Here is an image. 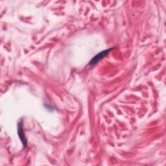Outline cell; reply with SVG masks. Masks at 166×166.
<instances>
[{
  "label": "cell",
  "mask_w": 166,
  "mask_h": 166,
  "mask_svg": "<svg viewBox=\"0 0 166 166\" xmlns=\"http://www.w3.org/2000/svg\"><path fill=\"white\" fill-rule=\"evenodd\" d=\"M112 49H106V50H105V51H103L101 53H98L97 55H96L93 58V59H92V61H90V65H93V64H97V62H99L101 60L103 59V58L109 53L111 50Z\"/></svg>",
  "instance_id": "obj_1"
},
{
  "label": "cell",
  "mask_w": 166,
  "mask_h": 166,
  "mask_svg": "<svg viewBox=\"0 0 166 166\" xmlns=\"http://www.w3.org/2000/svg\"><path fill=\"white\" fill-rule=\"evenodd\" d=\"M18 133L19 135L20 138L24 146L25 147L27 146V141H26V139H25V137L24 136V133L23 131V128H22V125L21 124H19L18 125Z\"/></svg>",
  "instance_id": "obj_2"
}]
</instances>
